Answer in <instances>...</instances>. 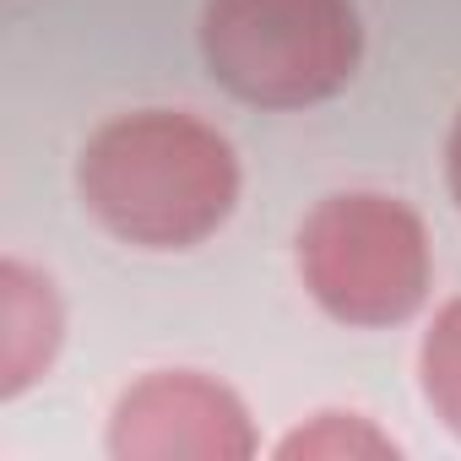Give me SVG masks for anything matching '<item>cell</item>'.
Segmentation results:
<instances>
[{"mask_svg":"<svg viewBox=\"0 0 461 461\" xmlns=\"http://www.w3.org/2000/svg\"><path fill=\"white\" fill-rule=\"evenodd\" d=\"M77 190L120 245L190 250L234 212L240 158L217 125L195 114L136 109L87 136Z\"/></svg>","mask_w":461,"mask_h":461,"instance_id":"cell-1","label":"cell"},{"mask_svg":"<svg viewBox=\"0 0 461 461\" xmlns=\"http://www.w3.org/2000/svg\"><path fill=\"white\" fill-rule=\"evenodd\" d=\"M206 71L256 109H310L337 98L364 55L353 0H206Z\"/></svg>","mask_w":461,"mask_h":461,"instance_id":"cell-2","label":"cell"},{"mask_svg":"<svg viewBox=\"0 0 461 461\" xmlns=\"http://www.w3.org/2000/svg\"><path fill=\"white\" fill-rule=\"evenodd\" d=\"M299 277L342 326H402L423 310L434 283L423 217L380 190L326 195L299 228Z\"/></svg>","mask_w":461,"mask_h":461,"instance_id":"cell-3","label":"cell"},{"mask_svg":"<svg viewBox=\"0 0 461 461\" xmlns=\"http://www.w3.org/2000/svg\"><path fill=\"white\" fill-rule=\"evenodd\" d=\"M114 461H250L256 429L245 402L212 375L158 369L136 380L109 418Z\"/></svg>","mask_w":461,"mask_h":461,"instance_id":"cell-4","label":"cell"},{"mask_svg":"<svg viewBox=\"0 0 461 461\" xmlns=\"http://www.w3.org/2000/svg\"><path fill=\"white\" fill-rule=\"evenodd\" d=\"M60 299L50 277L28 272L23 261L0 267V396H23L60 348Z\"/></svg>","mask_w":461,"mask_h":461,"instance_id":"cell-5","label":"cell"},{"mask_svg":"<svg viewBox=\"0 0 461 461\" xmlns=\"http://www.w3.org/2000/svg\"><path fill=\"white\" fill-rule=\"evenodd\" d=\"M418 375H423V396L434 407V418L461 439V299H450L418 353Z\"/></svg>","mask_w":461,"mask_h":461,"instance_id":"cell-6","label":"cell"},{"mask_svg":"<svg viewBox=\"0 0 461 461\" xmlns=\"http://www.w3.org/2000/svg\"><path fill=\"white\" fill-rule=\"evenodd\" d=\"M283 461H299V456H331V461H358V456H396V445L358 412H315L310 429H294L283 445H277Z\"/></svg>","mask_w":461,"mask_h":461,"instance_id":"cell-7","label":"cell"},{"mask_svg":"<svg viewBox=\"0 0 461 461\" xmlns=\"http://www.w3.org/2000/svg\"><path fill=\"white\" fill-rule=\"evenodd\" d=\"M445 179H450V195H456V206H461V114H456L450 141H445Z\"/></svg>","mask_w":461,"mask_h":461,"instance_id":"cell-8","label":"cell"}]
</instances>
